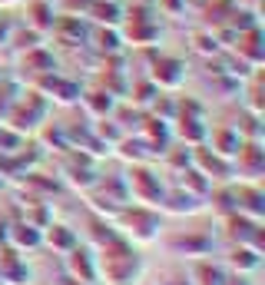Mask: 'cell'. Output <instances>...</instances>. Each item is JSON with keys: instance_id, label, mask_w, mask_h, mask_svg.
Here are the masks:
<instances>
[{"instance_id": "cell-1", "label": "cell", "mask_w": 265, "mask_h": 285, "mask_svg": "<svg viewBox=\"0 0 265 285\" xmlns=\"http://www.w3.org/2000/svg\"><path fill=\"white\" fill-rule=\"evenodd\" d=\"M96 275L106 285H136L143 275V259L126 239H113L109 246L96 249Z\"/></svg>"}, {"instance_id": "cell-2", "label": "cell", "mask_w": 265, "mask_h": 285, "mask_svg": "<svg viewBox=\"0 0 265 285\" xmlns=\"http://www.w3.org/2000/svg\"><path fill=\"white\" fill-rule=\"evenodd\" d=\"M123 222H126V232L132 235L136 242H152L159 235V215L156 212H149V209H143V206H136V209H123Z\"/></svg>"}, {"instance_id": "cell-3", "label": "cell", "mask_w": 265, "mask_h": 285, "mask_svg": "<svg viewBox=\"0 0 265 285\" xmlns=\"http://www.w3.org/2000/svg\"><path fill=\"white\" fill-rule=\"evenodd\" d=\"M63 259H67L63 266H67V275H70V279H76V282H83V285L100 282V275H96V255L90 252V249L73 246Z\"/></svg>"}, {"instance_id": "cell-4", "label": "cell", "mask_w": 265, "mask_h": 285, "mask_svg": "<svg viewBox=\"0 0 265 285\" xmlns=\"http://www.w3.org/2000/svg\"><path fill=\"white\" fill-rule=\"evenodd\" d=\"M129 192L139 199V203H163V186H159V179L152 176L149 169H143V166H132L129 169V179H126Z\"/></svg>"}, {"instance_id": "cell-5", "label": "cell", "mask_w": 265, "mask_h": 285, "mask_svg": "<svg viewBox=\"0 0 265 285\" xmlns=\"http://www.w3.org/2000/svg\"><path fill=\"white\" fill-rule=\"evenodd\" d=\"M7 246L24 252V249H40L43 246V229L40 226H30V222H17V226L7 229Z\"/></svg>"}, {"instance_id": "cell-6", "label": "cell", "mask_w": 265, "mask_h": 285, "mask_svg": "<svg viewBox=\"0 0 265 285\" xmlns=\"http://www.w3.org/2000/svg\"><path fill=\"white\" fill-rule=\"evenodd\" d=\"M226 262H229V269H232L235 275H249V272H255V269L262 266V252H255L252 246H242V242H235V246L229 249Z\"/></svg>"}, {"instance_id": "cell-7", "label": "cell", "mask_w": 265, "mask_h": 285, "mask_svg": "<svg viewBox=\"0 0 265 285\" xmlns=\"http://www.w3.org/2000/svg\"><path fill=\"white\" fill-rule=\"evenodd\" d=\"M169 249L172 252H183V255H192V259H202L212 249V239L206 232H186V235H172Z\"/></svg>"}, {"instance_id": "cell-8", "label": "cell", "mask_w": 265, "mask_h": 285, "mask_svg": "<svg viewBox=\"0 0 265 285\" xmlns=\"http://www.w3.org/2000/svg\"><path fill=\"white\" fill-rule=\"evenodd\" d=\"M232 192H235V212H242V215H249V219L259 222L262 212H265L262 192L255 189V186H239V189H232Z\"/></svg>"}, {"instance_id": "cell-9", "label": "cell", "mask_w": 265, "mask_h": 285, "mask_svg": "<svg viewBox=\"0 0 265 285\" xmlns=\"http://www.w3.org/2000/svg\"><path fill=\"white\" fill-rule=\"evenodd\" d=\"M43 246L53 249V252H60V255H67L73 246H80V239H76V232H73L70 226H60V222H53V226L43 229Z\"/></svg>"}, {"instance_id": "cell-10", "label": "cell", "mask_w": 265, "mask_h": 285, "mask_svg": "<svg viewBox=\"0 0 265 285\" xmlns=\"http://www.w3.org/2000/svg\"><path fill=\"white\" fill-rule=\"evenodd\" d=\"M226 269L222 266H215L212 259H206V255H202V259H196V266H192V275H189V282L192 285H222L226 282Z\"/></svg>"}, {"instance_id": "cell-11", "label": "cell", "mask_w": 265, "mask_h": 285, "mask_svg": "<svg viewBox=\"0 0 265 285\" xmlns=\"http://www.w3.org/2000/svg\"><path fill=\"white\" fill-rule=\"evenodd\" d=\"M163 209L166 212H172V215H192V212H199L202 209V203H199V196H189L186 189H176V192H169V196H163Z\"/></svg>"}, {"instance_id": "cell-12", "label": "cell", "mask_w": 265, "mask_h": 285, "mask_svg": "<svg viewBox=\"0 0 265 285\" xmlns=\"http://www.w3.org/2000/svg\"><path fill=\"white\" fill-rule=\"evenodd\" d=\"M196 163H199V172L212 183V179H229L232 176V166L222 163V156H209V152H196Z\"/></svg>"}, {"instance_id": "cell-13", "label": "cell", "mask_w": 265, "mask_h": 285, "mask_svg": "<svg viewBox=\"0 0 265 285\" xmlns=\"http://www.w3.org/2000/svg\"><path fill=\"white\" fill-rule=\"evenodd\" d=\"M239 169H242V176L246 179H259V172H262V152H259V146H239Z\"/></svg>"}, {"instance_id": "cell-14", "label": "cell", "mask_w": 265, "mask_h": 285, "mask_svg": "<svg viewBox=\"0 0 265 285\" xmlns=\"http://www.w3.org/2000/svg\"><path fill=\"white\" fill-rule=\"evenodd\" d=\"M86 235H90V242H93L96 249H103V246H109L113 239H120V232H116V229L109 226L106 219H90V229H86Z\"/></svg>"}, {"instance_id": "cell-15", "label": "cell", "mask_w": 265, "mask_h": 285, "mask_svg": "<svg viewBox=\"0 0 265 285\" xmlns=\"http://www.w3.org/2000/svg\"><path fill=\"white\" fill-rule=\"evenodd\" d=\"M242 146V136L232 133V129H219V133L212 136V152L215 156H235Z\"/></svg>"}, {"instance_id": "cell-16", "label": "cell", "mask_w": 265, "mask_h": 285, "mask_svg": "<svg viewBox=\"0 0 265 285\" xmlns=\"http://www.w3.org/2000/svg\"><path fill=\"white\" fill-rule=\"evenodd\" d=\"M179 176H183V189L189 192V196H206L209 192V179L202 176L199 169H183Z\"/></svg>"}, {"instance_id": "cell-17", "label": "cell", "mask_w": 265, "mask_h": 285, "mask_svg": "<svg viewBox=\"0 0 265 285\" xmlns=\"http://www.w3.org/2000/svg\"><path fill=\"white\" fill-rule=\"evenodd\" d=\"M179 136H183L186 143H192V146H196V143H202V136H206V129L199 126V120H192V116H186V120L179 123Z\"/></svg>"}, {"instance_id": "cell-18", "label": "cell", "mask_w": 265, "mask_h": 285, "mask_svg": "<svg viewBox=\"0 0 265 285\" xmlns=\"http://www.w3.org/2000/svg\"><path fill=\"white\" fill-rule=\"evenodd\" d=\"M169 166H176L179 172H183V169H189V152H183V149H172V152H169Z\"/></svg>"}, {"instance_id": "cell-19", "label": "cell", "mask_w": 265, "mask_h": 285, "mask_svg": "<svg viewBox=\"0 0 265 285\" xmlns=\"http://www.w3.org/2000/svg\"><path fill=\"white\" fill-rule=\"evenodd\" d=\"M163 285H192V282L186 279V275H166V279H163Z\"/></svg>"}, {"instance_id": "cell-20", "label": "cell", "mask_w": 265, "mask_h": 285, "mask_svg": "<svg viewBox=\"0 0 265 285\" xmlns=\"http://www.w3.org/2000/svg\"><path fill=\"white\" fill-rule=\"evenodd\" d=\"M57 285H83V282H76V279H70V275H63V279H60Z\"/></svg>"}, {"instance_id": "cell-21", "label": "cell", "mask_w": 265, "mask_h": 285, "mask_svg": "<svg viewBox=\"0 0 265 285\" xmlns=\"http://www.w3.org/2000/svg\"><path fill=\"white\" fill-rule=\"evenodd\" d=\"M0 189H4V183H0Z\"/></svg>"}]
</instances>
